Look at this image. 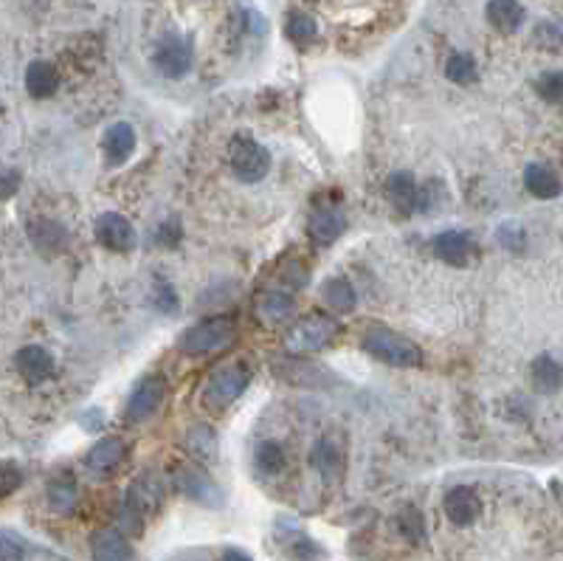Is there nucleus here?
Returning <instances> with one entry per match:
<instances>
[{"mask_svg":"<svg viewBox=\"0 0 563 561\" xmlns=\"http://www.w3.org/2000/svg\"><path fill=\"white\" fill-rule=\"evenodd\" d=\"M285 34L291 42L296 45H308L316 40L318 34V26H316V20L310 14H304V12H291L288 20H285Z\"/></svg>","mask_w":563,"mask_h":561,"instance_id":"nucleus-30","label":"nucleus"},{"mask_svg":"<svg viewBox=\"0 0 563 561\" xmlns=\"http://www.w3.org/2000/svg\"><path fill=\"white\" fill-rule=\"evenodd\" d=\"M14 367L20 372V379L26 384H34V387L54 376V359H51L49 350L40 347V344H29V347L17 350Z\"/></svg>","mask_w":563,"mask_h":561,"instance_id":"nucleus-10","label":"nucleus"},{"mask_svg":"<svg viewBox=\"0 0 563 561\" xmlns=\"http://www.w3.org/2000/svg\"><path fill=\"white\" fill-rule=\"evenodd\" d=\"M524 186H527V192L538 201H552L563 192L560 178L549 167H544V164H530V167L524 170Z\"/></svg>","mask_w":563,"mask_h":561,"instance_id":"nucleus-22","label":"nucleus"},{"mask_svg":"<svg viewBox=\"0 0 563 561\" xmlns=\"http://www.w3.org/2000/svg\"><path fill=\"white\" fill-rule=\"evenodd\" d=\"M223 561H254V558L248 553L237 550V547H226L223 550Z\"/></svg>","mask_w":563,"mask_h":561,"instance_id":"nucleus-41","label":"nucleus"},{"mask_svg":"<svg viewBox=\"0 0 563 561\" xmlns=\"http://www.w3.org/2000/svg\"><path fill=\"white\" fill-rule=\"evenodd\" d=\"M228 155H231L234 175H237L240 181H245V183L263 181L268 175V170H271L268 150L260 142H254L251 136H237V138H234Z\"/></svg>","mask_w":563,"mask_h":561,"instance_id":"nucleus-6","label":"nucleus"},{"mask_svg":"<svg viewBox=\"0 0 563 561\" xmlns=\"http://www.w3.org/2000/svg\"><path fill=\"white\" fill-rule=\"evenodd\" d=\"M189 449L200 457H211V449H215V435L203 426H195L189 432Z\"/></svg>","mask_w":563,"mask_h":561,"instance_id":"nucleus-37","label":"nucleus"},{"mask_svg":"<svg viewBox=\"0 0 563 561\" xmlns=\"http://www.w3.org/2000/svg\"><path fill=\"white\" fill-rule=\"evenodd\" d=\"M346 229V220L341 212H336L333 206H324V209H316V212L310 215V223H308V231L313 243L318 246H330L336 243Z\"/></svg>","mask_w":563,"mask_h":561,"instance_id":"nucleus-17","label":"nucleus"},{"mask_svg":"<svg viewBox=\"0 0 563 561\" xmlns=\"http://www.w3.org/2000/svg\"><path fill=\"white\" fill-rule=\"evenodd\" d=\"M20 186V175L17 173H4L0 175V198H9Z\"/></svg>","mask_w":563,"mask_h":561,"instance_id":"nucleus-40","label":"nucleus"},{"mask_svg":"<svg viewBox=\"0 0 563 561\" xmlns=\"http://www.w3.org/2000/svg\"><path fill=\"white\" fill-rule=\"evenodd\" d=\"M175 485L189 500H195L206 508H217L223 500L215 480H211L203 469H198V465H180V469L175 472Z\"/></svg>","mask_w":563,"mask_h":561,"instance_id":"nucleus-7","label":"nucleus"},{"mask_svg":"<svg viewBox=\"0 0 563 561\" xmlns=\"http://www.w3.org/2000/svg\"><path fill=\"white\" fill-rule=\"evenodd\" d=\"M29 545L12 533H0V561H26Z\"/></svg>","mask_w":563,"mask_h":561,"instance_id":"nucleus-34","label":"nucleus"},{"mask_svg":"<svg viewBox=\"0 0 563 561\" xmlns=\"http://www.w3.org/2000/svg\"><path fill=\"white\" fill-rule=\"evenodd\" d=\"M445 77L457 85H474L479 82V68H476V60L471 54H451L445 60Z\"/></svg>","mask_w":563,"mask_h":561,"instance_id":"nucleus-28","label":"nucleus"},{"mask_svg":"<svg viewBox=\"0 0 563 561\" xmlns=\"http://www.w3.org/2000/svg\"><path fill=\"white\" fill-rule=\"evenodd\" d=\"M93 231H97V240L105 248H110V251H130L135 246V229L119 212H105V215H99V220H97V226H93Z\"/></svg>","mask_w":563,"mask_h":561,"instance_id":"nucleus-9","label":"nucleus"},{"mask_svg":"<svg viewBox=\"0 0 563 561\" xmlns=\"http://www.w3.org/2000/svg\"><path fill=\"white\" fill-rule=\"evenodd\" d=\"M397 530H401L403 539H409L411 545H420L426 539V519H422V513L414 508V505H406L401 513H397Z\"/></svg>","mask_w":563,"mask_h":561,"instance_id":"nucleus-31","label":"nucleus"},{"mask_svg":"<svg viewBox=\"0 0 563 561\" xmlns=\"http://www.w3.org/2000/svg\"><path fill=\"white\" fill-rule=\"evenodd\" d=\"M285 463H288L285 449H282L279 443H273V440L260 443L256 452H254V465H256V472H260V474L273 477V474H279L282 469H285Z\"/></svg>","mask_w":563,"mask_h":561,"instance_id":"nucleus-27","label":"nucleus"},{"mask_svg":"<svg viewBox=\"0 0 563 561\" xmlns=\"http://www.w3.org/2000/svg\"><path fill=\"white\" fill-rule=\"evenodd\" d=\"M23 482V472L17 469L14 463H0V500L14 494Z\"/></svg>","mask_w":563,"mask_h":561,"instance_id":"nucleus-35","label":"nucleus"},{"mask_svg":"<svg viewBox=\"0 0 563 561\" xmlns=\"http://www.w3.org/2000/svg\"><path fill=\"white\" fill-rule=\"evenodd\" d=\"M535 93L549 105L563 102V71H544L535 79Z\"/></svg>","mask_w":563,"mask_h":561,"instance_id":"nucleus-32","label":"nucleus"},{"mask_svg":"<svg viewBox=\"0 0 563 561\" xmlns=\"http://www.w3.org/2000/svg\"><path fill=\"white\" fill-rule=\"evenodd\" d=\"M279 379H285L291 384H304V387H316L318 381H330L327 369L318 364H310L308 359H291L285 369H276Z\"/></svg>","mask_w":563,"mask_h":561,"instance_id":"nucleus-25","label":"nucleus"},{"mask_svg":"<svg viewBox=\"0 0 563 561\" xmlns=\"http://www.w3.org/2000/svg\"><path fill=\"white\" fill-rule=\"evenodd\" d=\"M364 350L369 356H374L383 364H392V367H420L422 364V350L411 339L389 331V327H383V324H374L364 333Z\"/></svg>","mask_w":563,"mask_h":561,"instance_id":"nucleus-1","label":"nucleus"},{"mask_svg":"<svg viewBox=\"0 0 563 561\" xmlns=\"http://www.w3.org/2000/svg\"><path fill=\"white\" fill-rule=\"evenodd\" d=\"M163 392H167V387H163V381L158 376H150V379H141L135 384V389L130 392V401H127V417L130 420H147L163 401Z\"/></svg>","mask_w":563,"mask_h":561,"instance_id":"nucleus-11","label":"nucleus"},{"mask_svg":"<svg viewBox=\"0 0 563 561\" xmlns=\"http://www.w3.org/2000/svg\"><path fill=\"white\" fill-rule=\"evenodd\" d=\"M499 243L510 251H521L524 243H527V235H524V229L519 223H504L499 229Z\"/></svg>","mask_w":563,"mask_h":561,"instance_id":"nucleus-36","label":"nucleus"},{"mask_svg":"<svg viewBox=\"0 0 563 561\" xmlns=\"http://www.w3.org/2000/svg\"><path fill=\"white\" fill-rule=\"evenodd\" d=\"M155 305H158L161 311H172V308L178 305V299L172 296V288H170V285H161V291L155 294Z\"/></svg>","mask_w":563,"mask_h":561,"instance_id":"nucleus-39","label":"nucleus"},{"mask_svg":"<svg viewBox=\"0 0 563 561\" xmlns=\"http://www.w3.org/2000/svg\"><path fill=\"white\" fill-rule=\"evenodd\" d=\"M158 240L167 246V248H175V243L180 240V226L175 220H167V223H161L158 229Z\"/></svg>","mask_w":563,"mask_h":561,"instance_id":"nucleus-38","label":"nucleus"},{"mask_svg":"<svg viewBox=\"0 0 563 561\" xmlns=\"http://www.w3.org/2000/svg\"><path fill=\"white\" fill-rule=\"evenodd\" d=\"M60 88V71L45 60H34L26 68V90L34 99H49Z\"/></svg>","mask_w":563,"mask_h":561,"instance_id":"nucleus-21","label":"nucleus"},{"mask_svg":"<svg viewBox=\"0 0 563 561\" xmlns=\"http://www.w3.org/2000/svg\"><path fill=\"white\" fill-rule=\"evenodd\" d=\"M310 463L318 469V474L327 480V482H336L341 480L344 474V452L338 449V443L333 437H321L316 446H313V454H310Z\"/></svg>","mask_w":563,"mask_h":561,"instance_id":"nucleus-18","label":"nucleus"},{"mask_svg":"<svg viewBox=\"0 0 563 561\" xmlns=\"http://www.w3.org/2000/svg\"><path fill=\"white\" fill-rule=\"evenodd\" d=\"M135 150V130L130 122H115L107 127L105 138H102V153H105V161L110 167H119L125 164Z\"/></svg>","mask_w":563,"mask_h":561,"instance_id":"nucleus-14","label":"nucleus"},{"mask_svg":"<svg viewBox=\"0 0 563 561\" xmlns=\"http://www.w3.org/2000/svg\"><path fill=\"white\" fill-rule=\"evenodd\" d=\"M192 62H195V49L189 37H180V34H163L155 49H152V65L161 77L167 79H180L192 71Z\"/></svg>","mask_w":563,"mask_h":561,"instance_id":"nucleus-3","label":"nucleus"},{"mask_svg":"<svg viewBox=\"0 0 563 561\" xmlns=\"http://www.w3.org/2000/svg\"><path fill=\"white\" fill-rule=\"evenodd\" d=\"M530 381L535 387V392L541 395H552L563 387V364L552 356H538L530 364Z\"/></svg>","mask_w":563,"mask_h":561,"instance_id":"nucleus-23","label":"nucleus"},{"mask_svg":"<svg viewBox=\"0 0 563 561\" xmlns=\"http://www.w3.org/2000/svg\"><path fill=\"white\" fill-rule=\"evenodd\" d=\"M321 296L327 302V308H333L338 313H349L352 308H355V288H352L344 276L327 279L324 288H321Z\"/></svg>","mask_w":563,"mask_h":561,"instance_id":"nucleus-26","label":"nucleus"},{"mask_svg":"<svg viewBox=\"0 0 563 561\" xmlns=\"http://www.w3.org/2000/svg\"><path fill=\"white\" fill-rule=\"evenodd\" d=\"M386 198H389V203H392L401 215L417 212L420 186H417L414 175H411V173H392L389 181H386Z\"/></svg>","mask_w":563,"mask_h":561,"instance_id":"nucleus-15","label":"nucleus"},{"mask_svg":"<svg viewBox=\"0 0 563 561\" xmlns=\"http://www.w3.org/2000/svg\"><path fill=\"white\" fill-rule=\"evenodd\" d=\"M285 550L299 558V561H316L321 558V547L310 539V536H304V533H293L291 539H285Z\"/></svg>","mask_w":563,"mask_h":561,"instance_id":"nucleus-33","label":"nucleus"},{"mask_svg":"<svg viewBox=\"0 0 563 561\" xmlns=\"http://www.w3.org/2000/svg\"><path fill=\"white\" fill-rule=\"evenodd\" d=\"M490 26L502 32V34H515L521 26H524V17H527V9L521 4H512V0H493L485 9Z\"/></svg>","mask_w":563,"mask_h":561,"instance_id":"nucleus-20","label":"nucleus"},{"mask_svg":"<svg viewBox=\"0 0 563 561\" xmlns=\"http://www.w3.org/2000/svg\"><path fill=\"white\" fill-rule=\"evenodd\" d=\"M293 311H296V299L288 291H268L260 296V302H256V313H260V319L268 324H279V322L291 319Z\"/></svg>","mask_w":563,"mask_h":561,"instance_id":"nucleus-24","label":"nucleus"},{"mask_svg":"<svg viewBox=\"0 0 563 561\" xmlns=\"http://www.w3.org/2000/svg\"><path fill=\"white\" fill-rule=\"evenodd\" d=\"M442 508H445V517H448L457 528H467L482 517V500L476 491L467 485L451 488L442 500Z\"/></svg>","mask_w":563,"mask_h":561,"instance_id":"nucleus-8","label":"nucleus"},{"mask_svg":"<svg viewBox=\"0 0 563 561\" xmlns=\"http://www.w3.org/2000/svg\"><path fill=\"white\" fill-rule=\"evenodd\" d=\"M248 381H251V369L243 367V364H231V367H223L215 379L208 381L206 392H203V404L206 409L211 412H223L228 409L234 401L240 398V395L248 389Z\"/></svg>","mask_w":563,"mask_h":561,"instance_id":"nucleus-4","label":"nucleus"},{"mask_svg":"<svg viewBox=\"0 0 563 561\" xmlns=\"http://www.w3.org/2000/svg\"><path fill=\"white\" fill-rule=\"evenodd\" d=\"M127 454V443L122 437H102L85 457V465L93 474H107L119 465Z\"/></svg>","mask_w":563,"mask_h":561,"instance_id":"nucleus-16","label":"nucleus"},{"mask_svg":"<svg viewBox=\"0 0 563 561\" xmlns=\"http://www.w3.org/2000/svg\"><path fill=\"white\" fill-rule=\"evenodd\" d=\"M90 556L93 561H133V547L122 530H97L90 539Z\"/></svg>","mask_w":563,"mask_h":561,"instance_id":"nucleus-13","label":"nucleus"},{"mask_svg":"<svg viewBox=\"0 0 563 561\" xmlns=\"http://www.w3.org/2000/svg\"><path fill=\"white\" fill-rule=\"evenodd\" d=\"M434 254L439 257L442 263H448L454 268H462L471 263L474 257V240L465 235V231H439V235L431 240Z\"/></svg>","mask_w":563,"mask_h":561,"instance_id":"nucleus-12","label":"nucleus"},{"mask_svg":"<svg viewBox=\"0 0 563 561\" xmlns=\"http://www.w3.org/2000/svg\"><path fill=\"white\" fill-rule=\"evenodd\" d=\"M234 336V322L226 316L217 319H206L200 324H192L189 331H183V336L178 339V350L189 356H200V353H211L223 344H228Z\"/></svg>","mask_w":563,"mask_h":561,"instance_id":"nucleus-5","label":"nucleus"},{"mask_svg":"<svg viewBox=\"0 0 563 561\" xmlns=\"http://www.w3.org/2000/svg\"><path fill=\"white\" fill-rule=\"evenodd\" d=\"M338 333V322L330 316H304L299 319L288 336H285V347L296 356L304 353H316V350H324Z\"/></svg>","mask_w":563,"mask_h":561,"instance_id":"nucleus-2","label":"nucleus"},{"mask_svg":"<svg viewBox=\"0 0 563 561\" xmlns=\"http://www.w3.org/2000/svg\"><path fill=\"white\" fill-rule=\"evenodd\" d=\"M29 240L42 251V254H60L68 246V231L49 218H37L29 223Z\"/></svg>","mask_w":563,"mask_h":561,"instance_id":"nucleus-19","label":"nucleus"},{"mask_svg":"<svg viewBox=\"0 0 563 561\" xmlns=\"http://www.w3.org/2000/svg\"><path fill=\"white\" fill-rule=\"evenodd\" d=\"M49 508L54 513H60V517H68V513H74L77 508V488L70 480H54L49 485Z\"/></svg>","mask_w":563,"mask_h":561,"instance_id":"nucleus-29","label":"nucleus"}]
</instances>
